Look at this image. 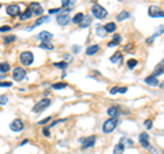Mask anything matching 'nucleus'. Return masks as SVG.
Listing matches in <instances>:
<instances>
[{
	"mask_svg": "<svg viewBox=\"0 0 164 154\" xmlns=\"http://www.w3.org/2000/svg\"><path fill=\"white\" fill-rule=\"evenodd\" d=\"M33 59H34V57H33V52H30V51H23L19 55V61L23 66H30L33 64Z\"/></svg>",
	"mask_w": 164,
	"mask_h": 154,
	"instance_id": "obj_1",
	"label": "nucleus"
},
{
	"mask_svg": "<svg viewBox=\"0 0 164 154\" xmlns=\"http://www.w3.org/2000/svg\"><path fill=\"white\" fill-rule=\"evenodd\" d=\"M52 101L51 99H48V98H45V99H42V101H38L33 106V113H41L42 110H45L48 106H51Z\"/></svg>",
	"mask_w": 164,
	"mask_h": 154,
	"instance_id": "obj_2",
	"label": "nucleus"
},
{
	"mask_svg": "<svg viewBox=\"0 0 164 154\" xmlns=\"http://www.w3.org/2000/svg\"><path fill=\"white\" fill-rule=\"evenodd\" d=\"M116 125H118V120L116 118H108L107 121H104V124H102V132L104 133L112 132L113 129L116 128Z\"/></svg>",
	"mask_w": 164,
	"mask_h": 154,
	"instance_id": "obj_3",
	"label": "nucleus"
},
{
	"mask_svg": "<svg viewBox=\"0 0 164 154\" xmlns=\"http://www.w3.org/2000/svg\"><path fill=\"white\" fill-rule=\"evenodd\" d=\"M92 14L96 17V18H98V19H102V18H105V17H107V10H105L102 6H100V4H93Z\"/></svg>",
	"mask_w": 164,
	"mask_h": 154,
	"instance_id": "obj_4",
	"label": "nucleus"
},
{
	"mask_svg": "<svg viewBox=\"0 0 164 154\" xmlns=\"http://www.w3.org/2000/svg\"><path fill=\"white\" fill-rule=\"evenodd\" d=\"M27 8H29V10H30L31 12H33V14L42 17L44 8H42V6H41L40 3H36V1H33V3H30V4H29V7H27Z\"/></svg>",
	"mask_w": 164,
	"mask_h": 154,
	"instance_id": "obj_5",
	"label": "nucleus"
},
{
	"mask_svg": "<svg viewBox=\"0 0 164 154\" xmlns=\"http://www.w3.org/2000/svg\"><path fill=\"white\" fill-rule=\"evenodd\" d=\"M25 76H26V70L23 68H15V69L12 70V77L16 81H22V80L25 79Z\"/></svg>",
	"mask_w": 164,
	"mask_h": 154,
	"instance_id": "obj_6",
	"label": "nucleus"
},
{
	"mask_svg": "<svg viewBox=\"0 0 164 154\" xmlns=\"http://www.w3.org/2000/svg\"><path fill=\"white\" fill-rule=\"evenodd\" d=\"M5 11H7V14L10 17H16L20 14V8L18 4H8L7 8H5Z\"/></svg>",
	"mask_w": 164,
	"mask_h": 154,
	"instance_id": "obj_7",
	"label": "nucleus"
},
{
	"mask_svg": "<svg viewBox=\"0 0 164 154\" xmlns=\"http://www.w3.org/2000/svg\"><path fill=\"white\" fill-rule=\"evenodd\" d=\"M23 122H22V120H19V118H16V120H14L12 122H10V129L11 131H14V132H20L22 129H23Z\"/></svg>",
	"mask_w": 164,
	"mask_h": 154,
	"instance_id": "obj_8",
	"label": "nucleus"
},
{
	"mask_svg": "<svg viewBox=\"0 0 164 154\" xmlns=\"http://www.w3.org/2000/svg\"><path fill=\"white\" fill-rule=\"evenodd\" d=\"M94 142H96V136H94V135H93V136H87V138H85L83 140H81L82 149H89V147H92L93 144H94Z\"/></svg>",
	"mask_w": 164,
	"mask_h": 154,
	"instance_id": "obj_9",
	"label": "nucleus"
},
{
	"mask_svg": "<svg viewBox=\"0 0 164 154\" xmlns=\"http://www.w3.org/2000/svg\"><path fill=\"white\" fill-rule=\"evenodd\" d=\"M52 37H53V35H52L51 32H46V30L40 32L38 33V36H37V39H38L40 41H49Z\"/></svg>",
	"mask_w": 164,
	"mask_h": 154,
	"instance_id": "obj_10",
	"label": "nucleus"
},
{
	"mask_svg": "<svg viewBox=\"0 0 164 154\" xmlns=\"http://www.w3.org/2000/svg\"><path fill=\"white\" fill-rule=\"evenodd\" d=\"M56 22L62 26H64V25H67L70 22V15L68 14H60V15L56 17Z\"/></svg>",
	"mask_w": 164,
	"mask_h": 154,
	"instance_id": "obj_11",
	"label": "nucleus"
},
{
	"mask_svg": "<svg viewBox=\"0 0 164 154\" xmlns=\"http://www.w3.org/2000/svg\"><path fill=\"white\" fill-rule=\"evenodd\" d=\"M119 107L118 106H111V107H108V110H107V114L111 118H116V117L119 116Z\"/></svg>",
	"mask_w": 164,
	"mask_h": 154,
	"instance_id": "obj_12",
	"label": "nucleus"
},
{
	"mask_svg": "<svg viewBox=\"0 0 164 154\" xmlns=\"http://www.w3.org/2000/svg\"><path fill=\"white\" fill-rule=\"evenodd\" d=\"M139 143L142 147H149V135L148 133H141L139 135Z\"/></svg>",
	"mask_w": 164,
	"mask_h": 154,
	"instance_id": "obj_13",
	"label": "nucleus"
},
{
	"mask_svg": "<svg viewBox=\"0 0 164 154\" xmlns=\"http://www.w3.org/2000/svg\"><path fill=\"white\" fill-rule=\"evenodd\" d=\"M48 21H49V17H48V15H42V17H40V18H37V21L34 22V25H33V26H31V28H29L27 30H31L33 28L38 26V25H42L44 22H48Z\"/></svg>",
	"mask_w": 164,
	"mask_h": 154,
	"instance_id": "obj_14",
	"label": "nucleus"
},
{
	"mask_svg": "<svg viewBox=\"0 0 164 154\" xmlns=\"http://www.w3.org/2000/svg\"><path fill=\"white\" fill-rule=\"evenodd\" d=\"M149 15L150 17H163V12H160V10L156 6H152L149 8Z\"/></svg>",
	"mask_w": 164,
	"mask_h": 154,
	"instance_id": "obj_15",
	"label": "nucleus"
},
{
	"mask_svg": "<svg viewBox=\"0 0 164 154\" xmlns=\"http://www.w3.org/2000/svg\"><path fill=\"white\" fill-rule=\"evenodd\" d=\"M31 15H33V12H31L29 8H26L22 14H19V19H20V21H26V19H30Z\"/></svg>",
	"mask_w": 164,
	"mask_h": 154,
	"instance_id": "obj_16",
	"label": "nucleus"
},
{
	"mask_svg": "<svg viewBox=\"0 0 164 154\" xmlns=\"http://www.w3.org/2000/svg\"><path fill=\"white\" fill-rule=\"evenodd\" d=\"M163 73H164V59L157 65V68H156V70H154V73H153V77H157V76L163 75Z\"/></svg>",
	"mask_w": 164,
	"mask_h": 154,
	"instance_id": "obj_17",
	"label": "nucleus"
},
{
	"mask_svg": "<svg viewBox=\"0 0 164 154\" xmlns=\"http://www.w3.org/2000/svg\"><path fill=\"white\" fill-rule=\"evenodd\" d=\"M145 83H146L148 85L156 87V85H159V80L156 79V77H153V76H149V77H146V79H145Z\"/></svg>",
	"mask_w": 164,
	"mask_h": 154,
	"instance_id": "obj_18",
	"label": "nucleus"
},
{
	"mask_svg": "<svg viewBox=\"0 0 164 154\" xmlns=\"http://www.w3.org/2000/svg\"><path fill=\"white\" fill-rule=\"evenodd\" d=\"M98 50H100V47H98L97 44H93V46H89V47L86 48V54L87 55H94Z\"/></svg>",
	"mask_w": 164,
	"mask_h": 154,
	"instance_id": "obj_19",
	"label": "nucleus"
},
{
	"mask_svg": "<svg viewBox=\"0 0 164 154\" xmlns=\"http://www.w3.org/2000/svg\"><path fill=\"white\" fill-rule=\"evenodd\" d=\"M115 29H116V23H113V22H108L107 25L104 26V30L108 33H112L115 32Z\"/></svg>",
	"mask_w": 164,
	"mask_h": 154,
	"instance_id": "obj_20",
	"label": "nucleus"
},
{
	"mask_svg": "<svg viewBox=\"0 0 164 154\" xmlns=\"http://www.w3.org/2000/svg\"><path fill=\"white\" fill-rule=\"evenodd\" d=\"M90 23H92V17H83V19L81 21L79 26L81 28H87Z\"/></svg>",
	"mask_w": 164,
	"mask_h": 154,
	"instance_id": "obj_21",
	"label": "nucleus"
},
{
	"mask_svg": "<svg viewBox=\"0 0 164 154\" xmlns=\"http://www.w3.org/2000/svg\"><path fill=\"white\" fill-rule=\"evenodd\" d=\"M109 59H111V62H113V64H119V62L122 61V52H119V51L115 52Z\"/></svg>",
	"mask_w": 164,
	"mask_h": 154,
	"instance_id": "obj_22",
	"label": "nucleus"
},
{
	"mask_svg": "<svg viewBox=\"0 0 164 154\" xmlns=\"http://www.w3.org/2000/svg\"><path fill=\"white\" fill-rule=\"evenodd\" d=\"M123 151H124V144L123 143L115 144V147H113V154H123Z\"/></svg>",
	"mask_w": 164,
	"mask_h": 154,
	"instance_id": "obj_23",
	"label": "nucleus"
},
{
	"mask_svg": "<svg viewBox=\"0 0 164 154\" xmlns=\"http://www.w3.org/2000/svg\"><path fill=\"white\" fill-rule=\"evenodd\" d=\"M82 19H83V14H82V12H78V14H75V15L72 17L71 22L72 23H78V25H79Z\"/></svg>",
	"mask_w": 164,
	"mask_h": 154,
	"instance_id": "obj_24",
	"label": "nucleus"
},
{
	"mask_svg": "<svg viewBox=\"0 0 164 154\" xmlns=\"http://www.w3.org/2000/svg\"><path fill=\"white\" fill-rule=\"evenodd\" d=\"M8 70H10V64H8V62H1V64H0V72H1L3 75L7 73Z\"/></svg>",
	"mask_w": 164,
	"mask_h": 154,
	"instance_id": "obj_25",
	"label": "nucleus"
},
{
	"mask_svg": "<svg viewBox=\"0 0 164 154\" xmlns=\"http://www.w3.org/2000/svg\"><path fill=\"white\" fill-rule=\"evenodd\" d=\"M40 47L42 48V50H53V46H52L51 41H41Z\"/></svg>",
	"mask_w": 164,
	"mask_h": 154,
	"instance_id": "obj_26",
	"label": "nucleus"
},
{
	"mask_svg": "<svg viewBox=\"0 0 164 154\" xmlns=\"http://www.w3.org/2000/svg\"><path fill=\"white\" fill-rule=\"evenodd\" d=\"M128 17H130V12H127V11H123V12H120V14L116 17V19H118V21H123V19H127Z\"/></svg>",
	"mask_w": 164,
	"mask_h": 154,
	"instance_id": "obj_27",
	"label": "nucleus"
},
{
	"mask_svg": "<svg viewBox=\"0 0 164 154\" xmlns=\"http://www.w3.org/2000/svg\"><path fill=\"white\" fill-rule=\"evenodd\" d=\"M15 40H16V37L14 36V35H10V36H5V37H4V44H10V43L15 41Z\"/></svg>",
	"mask_w": 164,
	"mask_h": 154,
	"instance_id": "obj_28",
	"label": "nucleus"
},
{
	"mask_svg": "<svg viewBox=\"0 0 164 154\" xmlns=\"http://www.w3.org/2000/svg\"><path fill=\"white\" fill-rule=\"evenodd\" d=\"M137 66V59H128L127 61V68L128 69H134Z\"/></svg>",
	"mask_w": 164,
	"mask_h": 154,
	"instance_id": "obj_29",
	"label": "nucleus"
},
{
	"mask_svg": "<svg viewBox=\"0 0 164 154\" xmlns=\"http://www.w3.org/2000/svg\"><path fill=\"white\" fill-rule=\"evenodd\" d=\"M66 87H67L66 83H56V84L52 85L53 90H62V88H66Z\"/></svg>",
	"mask_w": 164,
	"mask_h": 154,
	"instance_id": "obj_30",
	"label": "nucleus"
},
{
	"mask_svg": "<svg viewBox=\"0 0 164 154\" xmlns=\"http://www.w3.org/2000/svg\"><path fill=\"white\" fill-rule=\"evenodd\" d=\"M53 66H55V68H59V69H66V68H67V62H55Z\"/></svg>",
	"mask_w": 164,
	"mask_h": 154,
	"instance_id": "obj_31",
	"label": "nucleus"
},
{
	"mask_svg": "<svg viewBox=\"0 0 164 154\" xmlns=\"http://www.w3.org/2000/svg\"><path fill=\"white\" fill-rule=\"evenodd\" d=\"M120 143H126L128 146V147H133L134 146V143H133V140H131V139H128V138H123L122 139V142H120Z\"/></svg>",
	"mask_w": 164,
	"mask_h": 154,
	"instance_id": "obj_32",
	"label": "nucleus"
},
{
	"mask_svg": "<svg viewBox=\"0 0 164 154\" xmlns=\"http://www.w3.org/2000/svg\"><path fill=\"white\" fill-rule=\"evenodd\" d=\"M8 103V98L5 95H0V105H7Z\"/></svg>",
	"mask_w": 164,
	"mask_h": 154,
	"instance_id": "obj_33",
	"label": "nucleus"
},
{
	"mask_svg": "<svg viewBox=\"0 0 164 154\" xmlns=\"http://www.w3.org/2000/svg\"><path fill=\"white\" fill-rule=\"evenodd\" d=\"M10 30H11V26H8V25L0 26V32H10Z\"/></svg>",
	"mask_w": 164,
	"mask_h": 154,
	"instance_id": "obj_34",
	"label": "nucleus"
},
{
	"mask_svg": "<svg viewBox=\"0 0 164 154\" xmlns=\"http://www.w3.org/2000/svg\"><path fill=\"white\" fill-rule=\"evenodd\" d=\"M66 121V118H62V120H56V121H53L51 124V125H49V128H52V127H55V125H57V124H60V122H64Z\"/></svg>",
	"mask_w": 164,
	"mask_h": 154,
	"instance_id": "obj_35",
	"label": "nucleus"
},
{
	"mask_svg": "<svg viewBox=\"0 0 164 154\" xmlns=\"http://www.w3.org/2000/svg\"><path fill=\"white\" fill-rule=\"evenodd\" d=\"M51 120H52V117L49 116V117H46V118H44V120H41V121L38 122V124H41V125H45L46 122H49V121H51Z\"/></svg>",
	"mask_w": 164,
	"mask_h": 154,
	"instance_id": "obj_36",
	"label": "nucleus"
},
{
	"mask_svg": "<svg viewBox=\"0 0 164 154\" xmlns=\"http://www.w3.org/2000/svg\"><path fill=\"white\" fill-rule=\"evenodd\" d=\"M12 83L11 81H0V87H11Z\"/></svg>",
	"mask_w": 164,
	"mask_h": 154,
	"instance_id": "obj_37",
	"label": "nucleus"
},
{
	"mask_svg": "<svg viewBox=\"0 0 164 154\" xmlns=\"http://www.w3.org/2000/svg\"><path fill=\"white\" fill-rule=\"evenodd\" d=\"M112 43H113V44H118V43H120V36H119V35H115L113 39H112Z\"/></svg>",
	"mask_w": 164,
	"mask_h": 154,
	"instance_id": "obj_38",
	"label": "nucleus"
},
{
	"mask_svg": "<svg viewBox=\"0 0 164 154\" xmlns=\"http://www.w3.org/2000/svg\"><path fill=\"white\" fill-rule=\"evenodd\" d=\"M42 135L48 138V136H49V128H48V127H44V128H42Z\"/></svg>",
	"mask_w": 164,
	"mask_h": 154,
	"instance_id": "obj_39",
	"label": "nucleus"
},
{
	"mask_svg": "<svg viewBox=\"0 0 164 154\" xmlns=\"http://www.w3.org/2000/svg\"><path fill=\"white\" fill-rule=\"evenodd\" d=\"M145 127L148 128V129H150V128H152V121H150V120H146V121H145Z\"/></svg>",
	"mask_w": 164,
	"mask_h": 154,
	"instance_id": "obj_40",
	"label": "nucleus"
},
{
	"mask_svg": "<svg viewBox=\"0 0 164 154\" xmlns=\"http://www.w3.org/2000/svg\"><path fill=\"white\" fill-rule=\"evenodd\" d=\"M56 12H60V8H51L49 10V14H56Z\"/></svg>",
	"mask_w": 164,
	"mask_h": 154,
	"instance_id": "obj_41",
	"label": "nucleus"
},
{
	"mask_svg": "<svg viewBox=\"0 0 164 154\" xmlns=\"http://www.w3.org/2000/svg\"><path fill=\"white\" fill-rule=\"evenodd\" d=\"M109 92H111V94H116V92H119V88H118V87H112Z\"/></svg>",
	"mask_w": 164,
	"mask_h": 154,
	"instance_id": "obj_42",
	"label": "nucleus"
},
{
	"mask_svg": "<svg viewBox=\"0 0 164 154\" xmlns=\"http://www.w3.org/2000/svg\"><path fill=\"white\" fill-rule=\"evenodd\" d=\"M104 32H105V30H104V29H102L101 26H100V28L97 29V33L100 35V36H104Z\"/></svg>",
	"mask_w": 164,
	"mask_h": 154,
	"instance_id": "obj_43",
	"label": "nucleus"
},
{
	"mask_svg": "<svg viewBox=\"0 0 164 154\" xmlns=\"http://www.w3.org/2000/svg\"><path fill=\"white\" fill-rule=\"evenodd\" d=\"M119 92H120V94H126V92H127V87H122V88H119Z\"/></svg>",
	"mask_w": 164,
	"mask_h": 154,
	"instance_id": "obj_44",
	"label": "nucleus"
},
{
	"mask_svg": "<svg viewBox=\"0 0 164 154\" xmlns=\"http://www.w3.org/2000/svg\"><path fill=\"white\" fill-rule=\"evenodd\" d=\"M27 143H29V140H23V142L20 143V146H23V144H27Z\"/></svg>",
	"mask_w": 164,
	"mask_h": 154,
	"instance_id": "obj_45",
	"label": "nucleus"
},
{
	"mask_svg": "<svg viewBox=\"0 0 164 154\" xmlns=\"http://www.w3.org/2000/svg\"><path fill=\"white\" fill-rule=\"evenodd\" d=\"M64 57H66V61H70V59H71V57H70V55H64Z\"/></svg>",
	"mask_w": 164,
	"mask_h": 154,
	"instance_id": "obj_46",
	"label": "nucleus"
},
{
	"mask_svg": "<svg viewBox=\"0 0 164 154\" xmlns=\"http://www.w3.org/2000/svg\"><path fill=\"white\" fill-rule=\"evenodd\" d=\"M1 79H4V76H0V80H1Z\"/></svg>",
	"mask_w": 164,
	"mask_h": 154,
	"instance_id": "obj_47",
	"label": "nucleus"
},
{
	"mask_svg": "<svg viewBox=\"0 0 164 154\" xmlns=\"http://www.w3.org/2000/svg\"><path fill=\"white\" fill-rule=\"evenodd\" d=\"M0 8H1V4H0Z\"/></svg>",
	"mask_w": 164,
	"mask_h": 154,
	"instance_id": "obj_48",
	"label": "nucleus"
},
{
	"mask_svg": "<svg viewBox=\"0 0 164 154\" xmlns=\"http://www.w3.org/2000/svg\"><path fill=\"white\" fill-rule=\"evenodd\" d=\"M163 154H164V151H163Z\"/></svg>",
	"mask_w": 164,
	"mask_h": 154,
	"instance_id": "obj_49",
	"label": "nucleus"
}]
</instances>
